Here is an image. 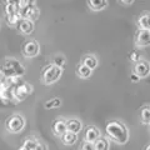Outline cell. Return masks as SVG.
Instances as JSON below:
<instances>
[{
    "mask_svg": "<svg viewBox=\"0 0 150 150\" xmlns=\"http://www.w3.org/2000/svg\"><path fill=\"white\" fill-rule=\"evenodd\" d=\"M135 44L140 48L150 45V30H142L140 29L135 38Z\"/></svg>",
    "mask_w": 150,
    "mask_h": 150,
    "instance_id": "9c48e42d",
    "label": "cell"
},
{
    "mask_svg": "<svg viewBox=\"0 0 150 150\" xmlns=\"http://www.w3.org/2000/svg\"><path fill=\"white\" fill-rule=\"evenodd\" d=\"M99 138H100V130L96 126H88L84 140L88 143H95Z\"/></svg>",
    "mask_w": 150,
    "mask_h": 150,
    "instance_id": "30bf717a",
    "label": "cell"
},
{
    "mask_svg": "<svg viewBox=\"0 0 150 150\" xmlns=\"http://www.w3.org/2000/svg\"><path fill=\"white\" fill-rule=\"evenodd\" d=\"M62 69L58 68L54 64H49L41 70V81L46 85L49 84H54L55 81H58L60 76H62Z\"/></svg>",
    "mask_w": 150,
    "mask_h": 150,
    "instance_id": "7a4b0ae2",
    "label": "cell"
},
{
    "mask_svg": "<svg viewBox=\"0 0 150 150\" xmlns=\"http://www.w3.org/2000/svg\"><path fill=\"white\" fill-rule=\"evenodd\" d=\"M6 81V76H5V74H4L1 70H0V84H5Z\"/></svg>",
    "mask_w": 150,
    "mask_h": 150,
    "instance_id": "f1b7e54d",
    "label": "cell"
},
{
    "mask_svg": "<svg viewBox=\"0 0 150 150\" xmlns=\"http://www.w3.org/2000/svg\"><path fill=\"white\" fill-rule=\"evenodd\" d=\"M94 149H95V150H109L110 149L109 139L100 137L95 143H94Z\"/></svg>",
    "mask_w": 150,
    "mask_h": 150,
    "instance_id": "9a60e30c",
    "label": "cell"
},
{
    "mask_svg": "<svg viewBox=\"0 0 150 150\" xmlns=\"http://www.w3.org/2000/svg\"><path fill=\"white\" fill-rule=\"evenodd\" d=\"M62 139H63V143L65 145H73L78 142V134H73V133L67 131V133L62 137Z\"/></svg>",
    "mask_w": 150,
    "mask_h": 150,
    "instance_id": "d6986e66",
    "label": "cell"
},
{
    "mask_svg": "<svg viewBox=\"0 0 150 150\" xmlns=\"http://www.w3.org/2000/svg\"><path fill=\"white\" fill-rule=\"evenodd\" d=\"M88 5L90 9L95 11H99V10H103L108 6V1L106 0H89L88 1Z\"/></svg>",
    "mask_w": 150,
    "mask_h": 150,
    "instance_id": "5bb4252c",
    "label": "cell"
},
{
    "mask_svg": "<svg viewBox=\"0 0 150 150\" xmlns=\"http://www.w3.org/2000/svg\"><path fill=\"white\" fill-rule=\"evenodd\" d=\"M16 28H18L19 31L23 33V34L30 35L33 33V30H34V23L31 20H29V19H21L20 18V20H19L18 24H16Z\"/></svg>",
    "mask_w": 150,
    "mask_h": 150,
    "instance_id": "ba28073f",
    "label": "cell"
},
{
    "mask_svg": "<svg viewBox=\"0 0 150 150\" xmlns=\"http://www.w3.org/2000/svg\"><path fill=\"white\" fill-rule=\"evenodd\" d=\"M24 125H25V121L23 119V116L16 115V114L10 116L6 121V129L9 131H11V133H19V131H21Z\"/></svg>",
    "mask_w": 150,
    "mask_h": 150,
    "instance_id": "277c9868",
    "label": "cell"
},
{
    "mask_svg": "<svg viewBox=\"0 0 150 150\" xmlns=\"http://www.w3.org/2000/svg\"><path fill=\"white\" fill-rule=\"evenodd\" d=\"M91 73H93V70L91 69H89L88 67H85L84 64H80L78 67V75L80 78H83V79H86V78H89L91 75Z\"/></svg>",
    "mask_w": 150,
    "mask_h": 150,
    "instance_id": "ffe728a7",
    "label": "cell"
},
{
    "mask_svg": "<svg viewBox=\"0 0 150 150\" xmlns=\"http://www.w3.org/2000/svg\"><path fill=\"white\" fill-rule=\"evenodd\" d=\"M80 150H95L94 149V143H88V142H84L81 144V148Z\"/></svg>",
    "mask_w": 150,
    "mask_h": 150,
    "instance_id": "484cf974",
    "label": "cell"
},
{
    "mask_svg": "<svg viewBox=\"0 0 150 150\" xmlns=\"http://www.w3.org/2000/svg\"><path fill=\"white\" fill-rule=\"evenodd\" d=\"M140 119L143 124H150V106H145L140 111Z\"/></svg>",
    "mask_w": 150,
    "mask_h": 150,
    "instance_id": "44dd1931",
    "label": "cell"
},
{
    "mask_svg": "<svg viewBox=\"0 0 150 150\" xmlns=\"http://www.w3.org/2000/svg\"><path fill=\"white\" fill-rule=\"evenodd\" d=\"M13 90H14V88H10L6 84H0V99H3V100L14 99Z\"/></svg>",
    "mask_w": 150,
    "mask_h": 150,
    "instance_id": "7c38bea8",
    "label": "cell"
},
{
    "mask_svg": "<svg viewBox=\"0 0 150 150\" xmlns=\"http://www.w3.org/2000/svg\"><path fill=\"white\" fill-rule=\"evenodd\" d=\"M6 18H8V21H9V24H10V25H16L18 21L20 20V16H19V14H18V15H9Z\"/></svg>",
    "mask_w": 150,
    "mask_h": 150,
    "instance_id": "d4e9b609",
    "label": "cell"
},
{
    "mask_svg": "<svg viewBox=\"0 0 150 150\" xmlns=\"http://www.w3.org/2000/svg\"><path fill=\"white\" fill-rule=\"evenodd\" d=\"M53 131L59 137H63L67 133V123L64 120H55L53 124Z\"/></svg>",
    "mask_w": 150,
    "mask_h": 150,
    "instance_id": "4fadbf2b",
    "label": "cell"
},
{
    "mask_svg": "<svg viewBox=\"0 0 150 150\" xmlns=\"http://www.w3.org/2000/svg\"><path fill=\"white\" fill-rule=\"evenodd\" d=\"M30 93H31V86L29 84H20V85H18L16 88H14L13 98L16 101H21L23 99H25Z\"/></svg>",
    "mask_w": 150,
    "mask_h": 150,
    "instance_id": "8992f818",
    "label": "cell"
},
{
    "mask_svg": "<svg viewBox=\"0 0 150 150\" xmlns=\"http://www.w3.org/2000/svg\"><path fill=\"white\" fill-rule=\"evenodd\" d=\"M130 80L131 81H134V83H138V81H140V78L138 76V75H135L134 73L130 75Z\"/></svg>",
    "mask_w": 150,
    "mask_h": 150,
    "instance_id": "83f0119b",
    "label": "cell"
},
{
    "mask_svg": "<svg viewBox=\"0 0 150 150\" xmlns=\"http://www.w3.org/2000/svg\"><path fill=\"white\" fill-rule=\"evenodd\" d=\"M133 73L135 75H138L140 79L148 76V75L150 74V64H149V62H146V60H144V59L138 60V62L135 63V65H134V71Z\"/></svg>",
    "mask_w": 150,
    "mask_h": 150,
    "instance_id": "5b68a950",
    "label": "cell"
},
{
    "mask_svg": "<svg viewBox=\"0 0 150 150\" xmlns=\"http://www.w3.org/2000/svg\"><path fill=\"white\" fill-rule=\"evenodd\" d=\"M129 58H130V60L131 62H134V63H137L138 60H140V55L138 54V53H135V51H133L130 55H129Z\"/></svg>",
    "mask_w": 150,
    "mask_h": 150,
    "instance_id": "4316f807",
    "label": "cell"
},
{
    "mask_svg": "<svg viewBox=\"0 0 150 150\" xmlns=\"http://www.w3.org/2000/svg\"><path fill=\"white\" fill-rule=\"evenodd\" d=\"M145 150H150V145H148V146H146V149H145Z\"/></svg>",
    "mask_w": 150,
    "mask_h": 150,
    "instance_id": "4dcf8cb0",
    "label": "cell"
},
{
    "mask_svg": "<svg viewBox=\"0 0 150 150\" xmlns=\"http://www.w3.org/2000/svg\"><path fill=\"white\" fill-rule=\"evenodd\" d=\"M38 145H39V143H38L36 140H31V139H29V140H25L24 145H23V148H24L25 150H36Z\"/></svg>",
    "mask_w": 150,
    "mask_h": 150,
    "instance_id": "7402d4cb",
    "label": "cell"
},
{
    "mask_svg": "<svg viewBox=\"0 0 150 150\" xmlns=\"http://www.w3.org/2000/svg\"><path fill=\"white\" fill-rule=\"evenodd\" d=\"M121 3L125 4V1H123V0H121ZM131 3H133V1H131V0H128V1H126V4H131Z\"/></svg>",
    "mask_w": 150,
    "mask_h": 150,
    "instance_id": "f546056e",
    "label": "cell"
},
{
    "mask_svg": "<svg viewBox=\"0 0 150 150\" xmlns=\"http://www.w3.org/2000/svg\"><path fill=\"white\" fill-rule=\"evenodd\" d=\"M60 104H62V101H60L59 98H55V99H51L49 101L45 103V108L46 109H51V108H58L60 106Z\"/></svg>",
    "mask_w": 150,
    "mask_h": 150,
    "instance_id": "603a6c76",
    "label": "cell"
},
{
    "mask_svg": "<svg viewBox=\"0 0 150 150\" xmlns=\"http://www.w3.org/2000/svg\"><path fill=\"white\" fill-rule=\"evenodd\" d=\"M54 65H56L58 68L62 69V67H64L65 64H67V60H65L64 56H55L54 58Z\"/></svg>",
    "mask_w": 150,
    "mask_h": 150,
    "instance_id": "cb8c5ba5",
    "label": "cell"
},
{
    "mask_svg": "<svg viewBox=\"0 0 150 150\" xmlns=\"http://www.w3.org/2000/svg\"><path fill=\"white\" fill-rule=\"evenodd\" d=\"M5 13H6V16H9V15H18L19 14L18 4L15 1H6L5 3Z\"/></svg>",
    "mask_w": 150,
    "mask_h": 150,
    "instance_id": "e0dca14e",
    "label": "cell"
},
{
    "mask_svg": "<svg viewBox=\"0 0 150 150\" xmlns=\"http://www.w3.org/2000/svg\"><path fill=\"white\" fill-rule=\"evenodd\" d=\"M1 71L5 74V76L9 78V76H16V78H20L23 74L25 73V69L24 67L18 62V60H6L5 63L3 65V69Z\"/></svg>",
    "mask_w": 150,
    "mask_h": 150,
    "instance_id": "3957f363",
    "label": "cell"
},
{
    "mask_svg": "<svg viewBox=\"0 0 150 150\" xmlns=\"http://www.w3.org/2000/svg\"><path fill=\"white\" fill-rule=\"evenodd\" d=\"M138 24L142 30H150V14H143L139 18Z\"/></svg>",
    "mask_w": 150,
    "mask_h": 150,
    "instance_id": "2e32d148",
    "label": "cell"
},
{
    "mask_svg": "<svg viewBox=\"0 0 150 150\" xmlns=\"http://www.w3.org/2000/svg\"><path fill=\"white\" fill-rule=\"evenodd\" d=\"M105 133L109 139L118 144H125L129 140V130L118 120H111L105 126Z\"/></svg>",
    "mask_w": 150,
    "mask_h": 150,
    "instance_id": "6da1fadb",
    "label": "cell"
},
{
    "mask_svg": "<svg viewBox=\"0 0 150 150\" xmlns=\"http://www.w3.org/2000/svg\"><path fill=\"white\" fill-rule=\"evenodd\" d=\"M85 67H88L89 69H95L98 67V59L95 58V56H93V55H88L85 56V58H83V63Z\"/></svg>",
    "mask_w": 150,
    "mask_h": 150,
    "instance_id": "ac0fdd59",
    "label": "cell"
},
{
    "mask_svg": "<svg viewBox=\"0 0 150 150\" xmlns=\"http://www.w3.org/2000/svg\"><path fill=\"white\" fill-rule=\"evenodd\" d=\"M65 123H67V131H69V133L78 134L83 129V124L79 119H69Z\"/></svg>",
    "mask_w": 150,
    "mask_h": 150,
    "instance_id": "8fae6325",
    "label": "cell"
},
{
    "mask_svg": "<svg viewBox=\"0 0 150 150\" xmlns=\"http://www.w3.org/2000/svg\"><path fill=\"white\" fill-rule=\"evenodd\" d=\"M39 50H40V46L38 44V41H35V40H30L23 45V54H24V56H26V58L36 56L39 54Z\"/></svg>",
    "mask_w": 150,
    "mask_h": 150,
    "instance_id": "52a82bcc",
    "label": "cell"
}]
</instances>
